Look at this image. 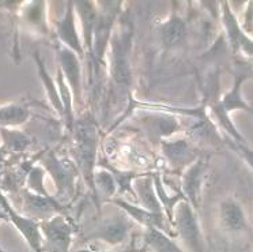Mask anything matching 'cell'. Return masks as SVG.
I'll use <instances>...</instances> for the list:
<instances>
[{
    "instance_id": "obj_29",
    "label": "cell",
    "mask_w": 253,
    "mask_h": 252,
    "mask_svg": "<svg viewBox=\"0 0 253 252\" xmlns=\"http://www.w3.org/2000/svg\"><path fill=\"white\" fill-rule=\"evenodd\" d=\"M1 218H7L6 214H0V219H1ZM0 252H7V251H4V250H3V248L0 247Z\"/></svg>"
},
{
    "instance_id": "obj_14",
    "label": "cell",
    "mask_w": 253,
    "mask_h": 252,
    "mask_svg": "<svg viewBox=\"0 0 253 252\" xmlns=\"http://www.w3.org/2000/svg\"><path fill=\"white\" fill-rule=\"evenodd\" d=\"M142 124L144 130L149 132L150 137L158 139L160 143L180 130V123L176 119V116L168 112H165V115L155 113V115L143 116Z\"/></svg>"
},
{
    "instance_id": "obj_18",
    "label": "cell",
    "mask_w": 253,
    "mask_h": 252,
    "mask_svg": "<svg viewBox=\"0 0 253 252\" xmlns=\"http://www.w3.org/2000/svg\"><path fill=\"white\" fill-rule=\"evenodd\" d=\"M34 60H36V64H37V71H39V77L41 79V82L44 83L45 92H46V96L49 99V102L52 105V108L55 109V112L57 115L60 116L61 119L64 120V109H63V104H61L60 93H59V89H57V83L53 81V78L50 77V74L46 70L44 61L41 60L40 55L36 52L34 53Z\"/></svg>"
},
{
    "instance_id": "obj_28",
    "label": "cell",
    "mask_w": 253,
    "mask_h": 252,
    "mask_svg": "<svg viewBox=\"0 0 253 252\" xmlns=\"http://www.w3.org/2000/svg\"><path fill=\"white\" fill-rule=\"evenodd\" d=\"M6 155H7V151H4L3 149L0 148V162H1V161H4V158H6Z\"/></svg>"
},
{
    "instance_id": "obj_25",
    "label": "cell",
    "mask_w": 253,
    "mask_h": 252,
    "mask_svg": "<svg viewBox=\"0 0 253 252\" xmlns=\"http://www.w3.org/2000/svg\"><path fill=\"white\" fill-rule=\"evenodd\" d=\"M44 177H45V169L41 165L33 166L29 170L28 175V187L30 191L39 195H44V197H49V194L46 191L44 186Z\"/></svg>"
},
{
    "instance_id": "obj_31",
    "label": "cell",
    "mask_w": 253,
    "mask_h": 252,
    "mask_svg": "<svg viewBox=\"0 0 253 252\" xmlns=\"http://www.w3.org/2000/svg\"><path fill=\"white\" fill-rule=\"evenodd\" d=\"M252 113H253V112H252Z\"/></svg>"
},
{
    "instance_id": "obj_26",
    "label": "cell",
    "mask_w": 253,
    "mask_h": 252,
    "mask_svg": "<svg viewBox=\"0 0 253 252\" xmlns=\"http://www.w3.org/2000/svg\"><path fill=\"white\" fill-rule=\"evenodd\" d=\"M230 145L233 146V148L236 149L238 153L241 154L244 158L247 159L248 162H249V165H251V166L253 168V151L252 150H251V149L245 148V146H244V143L236 142V141H234L233 143H230Z\"/></svg>"
},
{
    "instance_id": "obj_16",
    "label": "cell",
    "mask_w": 253,
    "mask_h": 252,
    "mask_svg": "<svg viewBox=\"0 0 253 252\" xmlns=\"http://www.w3.org/2000/svg\"><path fill=\"white\" fill-rule=\"evenodd\" d=\"M133 191H135V197H138V201L140 202L139 206L146 208L150 213L164 214V210L161 207V203L155 192L153 176L139 175L138 180L133 181Z\"/></svg>"
},
{
    "instance_id": "obj_20",
    "label": "cell",
    "mask_w": 253,
    "mask_h": 252,
    "mask_svg": "<svg viewBox=\"0 0 253 252\" xmlns=\"http://www.w3.org/2000/svg\"><path fill=\"white\" fill-rule=\"evenodd\" d=\"M30 116L29 105L22 101L0 106V128L22 126L30 119Z\"/></svg>"
},
{
    "instance_id": "obj_10",
    "label": "cell",
    "mask_w": 253,
    "mask_h": 252,
    "mask_svg": "<svg viewBox=\"0 0 253 252\" xmlns=\"http://www.w3.org/2000/svg\"><path fill=\"white\" fill-rule=\"evenodd\" d=\"M74 10L81 21V30H82V43L84 52L88 56L93 53L94 30L98 18V8L97 3L94 1H72Z\"/></svg>"
},
{
    "instance_id": "obj_5",
    "label": "cell",
    "mask_w": 253,
    "mask_h": 252,
    "mask_svg": "<svg viewBox=\"0 0 253 252\" xmlns=\"http://www.w3.org/2000/svg\"><path fill=\"white\" fill-rule=\"evenodd\" d=\"M45 170H48L55 181L57 197L67 198L74 194V181L77 177V166L71 161L59 158L56 154L48 153L42 158V165Z\"/></svg>"
},
{
    "instance_id": "obj_21",
    "label": "cell",
    "mask_w": 253,
    "mask_h": 252,
    "mask_svg": "<svg viewBox=\"0 0 253 252\" xmlns=\"http://www.w3.org/2000/svg\"><path fill=\"white\" fill-rule=\"evenodd\" d=\"M144 241L155 252H182L181 248L171 239V236L155 228H146Z\"/></svg>"
},
{
    "instance_id": "obj_7",
    "label": "cell",
    "mask_w": 253,
    "mask_h": 252,
    "mask_svg": "<svg viewBox=\"0 0 253 252\" xmlns=\"http://www.w3.org/2000/svg\"><path fill=\"white\" fill-rule=\"evenodd\" d=\"M75 10H74V3L68 1L64 15L56 22V36L59 39V43L63 47H66L74 53H77L78 57L82 60L84 59V48H83L82 39L77 28V21H75Z\"/></svg>"
},
{
    "instance_id": "obj_30",
    "label": "cell",
    "mask_w": 253,
    "mask_h": 252,
    "mask_svg": "<svg viewBox=\"0 0 253 252\" xmlns=\"http://www.w3.org/2000/svg\"><path fill=\"white\" fill-rule=\"evenodd\" d=\"M140 252H147V251H140Z\"/></svg>"
},
{
    "instance_id": "obj_27",
    "label": "cell",
    "mask_w": 253,
    "mask_h": 252,
    "mask_svg": "<svg viewBox=\"0 0 253 252\" xmlns=\"http://www.w3.org/2000/svg\"><path fill=\"white\" fill-rule=\"evenodd\" d=\"M75 252H139V250H135L133 247L126 248V250H121V251H112V250H105V251H98V250H88V248H83V250H78Z\"/></svg>"
},
{
    "instance_id": "obj_8",
    "label": "cell",
    "mask_w": 253,
    "mask_h": 252,
    "mask_svg": "<svg viewBox=\"0 0 253 252\" xmlns=\"http://www.w3.org/2000/svg\"><path fill=\"white\" fill-rule=\"evenodd\" d=\"M57 60H59V70L63 72L66 82L70 86L72 97L77 102L82 101V66L81 59L77 53H74L63 45H57Z\"/></svg>"
},
{
    "instance_id": "obj_15",
    "label": "cell",
    "mask_w": 253,
    "mask_h": 252,
    "mask_svg": "<svg viewBox=\"0 0 253 252\" xmlns=\"http://www.w3.org/2000/svg\"><path fill=\"white\" fill-rule=\"evenodd\" d=\"M23 199H25V206L29 211L30 218L33 217H44V219H48L53 215L63 213V204L56 201L53 197H44L39 195L32 191L23 192ZM42 219V221H44Z\"/></svg>"
},
{
    "instance_id": "obj_12",
    "label": "cell",
    "mask_w": 253,
    "mask_h": 252,
    "mask_svg": "<svg viewBox=\"0 0 253 252\" xmlns=\"http://www.w3.org/2000/svg\"><path fill=\"white\" fill-rule=\"evenodd\" d=\"M203 159H196L191 166H188L182 175L181 194L193 208L199 207L202 181H203Z\"/></svg>"
},
{
    "instance_id": "obj_6",
    "label": "cell",
    "mask_w": 253,
    "mask_h": 252,
    "mask_svg": "<svg viewBox=\"0 0 253 252\" xmlns=\"http://www.w3.org/2000/svg\"><path fill=\"white\" fill-rule=\"evenodd\" d=\"M0 204L4 210L7 218L15 225V228L19 230V233L23 236V239L26 240V243L33 250V252H44V250H42V233L40 229V222H37L34 218H30L28 215H22V214L18 213L3 195H0Z\"/></svg>"
},
{
    "instance_id": "obj_1",
    "label": "cell",
    "mask_w": 253,
    "mask_h": 252,
    "mask_svg": "<svg viewBox=\"0 0 253 252\" xmlns=\"http://www.w3.org/2000/svg\"><path fill=\"white\" fill-rule=\"evenodd\" d=\"M74 164L81 172L87 186L94 191V173L98 150V127L94 116L86 112L82 117H75L74 127Z\"/></svg>"
},
{
    "instance_id": "obj_9",
    "label": "cell",
    "mask_w": 253,
    "mask_h": 252,
    "mask_svg": "<svg viewBox=\"0 0 253 252\" xmlns=\"http://www.w3.org/2000/svg\"><path fill=\"white\" fill-rule=\"evenodd\" d=\"M133 221L126 215H119L105 221L98 228L88 233L87 237L91 240L104 241L109 246H120L128 239L132 230Z\"/></svg>"
},
{
    "instance_id": "obj_17",
    "label": "cell",
    "mask_w": 253,
    "mask_h": 252,
    "mask_svg": "<svg viewBox=\"0 0 253 252\" xmlns=\"http://www.w3.org/2000/svg\"><path fill=\"white\" fill-rule=\"evenodd\" d=\"M160 37L162 44L168 48L180 45L187 37V23L178 15L173 14L169 19L161 23Z\"/></svg>"
},
{
    "instance_id": "obj_24",
    "label": "cell",
    "mask_w": 253,
    "mask_h": 252,
    "mask_svg": "<svg viewBox=\"0 0 253 252\" xmlns=\"http://www.w3.org/2000/svg\"><path fill=\"white\" fill-rule=\"evenodd\" d=\"M94 192L98 194V197L105 198L106 201L113 199L117 192V184L113 175L109 170H97L94 173Z\"/></svg>"
},
{
    "instance_id": "obj_19",
    "label": "cell",
    "mask_w": 253,
    "mask_h": 252,
    "mask_svg": "<svg viewBox=\"0 0 253 252\" xmlns=\"http://www.w3.org/2000/svg\"><path fill=\"white\" fill-rule=\"evenodd\" d=\"M220 224L227 232H240L247 229V218L241 206L233 201L220 204Z\"/></svg>"
},
{
    "instance_id": "obj_11",
    "label": "cell",
    "mask_w": 253,
    "mask_h": 252,
    "mask_svg": "<svg viewBox=\"0 0 253 252\" xmlns=\"http://www.w3.org/2000/svg\"><path fill=\"white\" fill-rule=\"evenodd\" d=\"M161 151L174 169H187L196 161V155L185 139H165L161 142Z\"/></svg>"
},
{
    "instance_id": "obj_2",
    "label": "cell",
    "mask_w": 253,
    "mask_h": 252,
    "mask_svg": "<svg viewBox=\"0 0 253 252\" xmlns=\"http://www.w3.org/2000/svg\"><path fill=\"white\" fill-rule=\"evenodd\" d=\"M131 45L132 28L128 23H123L119 33H112L110 37V78L120 93H126L132 85Z\"/></svg>"
},
{
    "instance_id": "obj_22",
    "label": "cell",
    "mask_w": 253,
    "mask_h": 252,
    "mask_svg": "<svg viewBox=\"0 0 253 252\" xmlns=\"http://www.w3.org/2000/svg\"><path fill=\"white\" fill-rule=\"evenodd\" d=\"M22 18L32 28L37 29L44 34L48 33V21H46V3L45 1H32L23 8Z\"/></svg>"
},
{
    "instance_id": "obj_13",
    "label": "cell",
    "mask_w": 253,
    "mask_h": 252,
    "mask_svg": "<svg viewBox=\"0 0 253 252\" xmlns=\"http://www.w3.org/2000/svg\"><path fill=\"white\" fill-rule=\"evenodd\" d=\"M110 202L117 207H120L129 218L132 219L133 222L143 225L144 228H155V229H160L166 233L165 215L164 214L150 213L142 206H135L132 203L121 199V198H113V199H110Z\"/></svg>"
},
{
    "instance_id": "obj_23",
    "label": "cell",
    "mask_w": 253,
    "mask_h": 252,
    "mask_svg": "<svg viewBox=\"0 0 253 252\" xmlns=\"http://www.w3.org/2000/svg\"><path fill=\"white\" fill-rule=\"evenodd\" d=\"M3 145L0 148L8 153H19L23 151L32 145V138L26 135L19 130H11V128H0Z\"/></svg>"
},
{
    "instance_id": "obj_4",
    "label": "cell",
    "mask_w": 253,
    "mask_h": 252,
    "mask_svg": "<svg viewBox=\"0 0 253 252\" xmlns=\"http://www.w3.org/2000/svg\"><path fill=\"white\" fill-rule=\"evenodd\" d=\"M44 252H71L74 226L63 214L40 222Z\"/></svg>"
},
{
    "instance_id": "obj_3",
    "label": "cell",
    "mask_w": 253,
    "mask_h": 252,
    "mask_svg": "<svg viewBox=\"0 0 253 252\" xmlns=\"http://www.w3.org/2000/svg\"><path fill=\"white\" fill-rule=\"evenodd\" d=\"M173 226L189 251L204 252V241L195 208L184 199L174 208Z\"/></svg>"
}]
</instances>
